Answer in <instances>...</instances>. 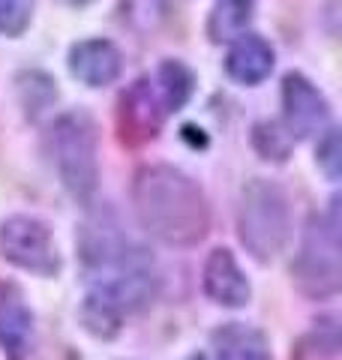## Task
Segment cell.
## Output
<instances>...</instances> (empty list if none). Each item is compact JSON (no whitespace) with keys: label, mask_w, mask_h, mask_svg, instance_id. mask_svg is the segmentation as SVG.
Instances as JSON below:
<instances>
[{"label":"cell","mask_w":342,"mask_h":360,"mask_svg":"<svg viewBox=\"0 0 342 360\" xmlns=\"http://www.w3.org/2000/svg\"><path fill=\"white\" fill-rule=\"evenodd\" d=\"M0 252L15 267L39 276H54L61 270L49 225L33 217H9L0 225Z\"/></svg>","instance_id":"5b68a950"},{"label":"cell","mask_w":342,"mask_h":360,"mask_svg":"<svg viewBox=\"0 0 342 360\" xmlns=\"http://www.w3.org/2000/svg\"><path fill=\"white\" fill-rule=\"evenodd\" d=\"M49 148L63 186L82 201L94 198L99 184V160H96V129L90 117L82 115V111L61 115L51 127Z\"/></svg>","instance_id":"3957f363"},{"label":"cell","mask_w":342,"mask_h":360,"mask_svg":"<svg viewBox=\"0 0 342 360\" xmlns=\"http://www.w3.org/2000/svg\"><path fill=\"white\" fill-rule=\"evenodd\" d=\"M204 291L220 307H232V309L246 307L249 283L228 250H213L208 255V262H204Z\"/></svg>","instance_id":"9c48e42d"},{"label":"cell","mask_w":342,"mask_h":360,"mask_svg":"<svg viewBox=\"0 0 342 360\" xmlns=\"http://www.w3.org/2000/svg\"><path fill=\"white\" fill-rule=\"evenodd\" d=\"M318 165L324 168V174L330 180H339V172H342V144H339V132L330 129L322 144H318Z\"/></svg>","instance_id":"d6986e66"},{"label":"cell","mask_w":342,"mask_h":360,"mask_svg":"<svg viewBox=\"0 0 342 360\" xmlns=\"http://www.w3.org/2000/svg\"><path fill=\"white\" fill-rule=\"evenodd\" d=\"M33 15V0H0V33L18 37L25 33Z\"/></svg>","instance_id":"ac0fdd59"},{"label":"cell","mask_w":342,"mask_h":360,"mask_svg":"<svg viewBox=\"0 0 342 360\" xmlns=\"http://www.w3.org/2000/svg\"><path fill=\"white\" fill-rule=\"evenodd\" d=\"M291 135L289 129H282L279 123H258L255 132H253V144L255 150L265 156V160H273V162H282L285 156L291 150Z\"/></svg>","instance_id":"2e32d148"},{"label":"cell","mask_w":342,"mask_h":360,"mask_svg":"<svg viewBox=\"0 0 342 360\" xmlns=\"http://www.w3.org/2000/svg\"><path fill=\"white\" fill-rule=\"evenodd\" d=\"M294 279L298 288L310 297H334L342 285V264H339V198L324 217H312L303 231L300 252L294 258Z\"/></svg>","instance_id":"277c9868"},{"label":"cell","mask_w":342,"mask_h":360,"mask_svg":"<svg viewBox=\"0 0 342 360\" xmlns=\"http://www.w3.org/2000/svg\"><path fill=\"white\" fill-rule=\"evenodd\" d=\"M33 340V319L21 297L0 288V348L9 360H25Z\"/></svg>","instance_id":"30bf717a"},{"label":"cell","mask_w":342,"mask_h":360,"mask_svg":"<svg viewBox=\"0 0 342 360\" xmlns=\"http://www.w3.org/2000/svg\"><path fill=\"white\" fill-rule=\"evenodd\" d=\"M165 108L159 103V94L151 87L147 78H139L127 94L120 99V129H123V139L139 144L153 139L159 123H163Z\"/></svg>","instance_id":"52a82bcc"},{"label":"cell","mask_w":342,"mask_h":360,"mask_svg":"<svg viewBox=\"0 0 342 360\" xmlns=\"http://www.w3.org/2000/svg\"><path fill=\"white\" fill-rule=\"evenodd\" d=\"M186 360H208V357H204V354H189Z\"/></svg>","instance_id":"ffe728a7"},{"label":"cell","mask_w":342,"mask_h":360,"mask_svg":"<svg viewBox=\"0 0 342 360\" xmlns=\"http://www.w3.org/2000/svg\"><path fill=\"white\" fill-rule=\"evenodd\" d=\"M123 315H127V312L120 309L118 297H114L106 285L94 288L84 297V303H82V321H84V328L94 333V336H99V340H111V336L120 330Z\"/></svg>","instance_id":"4fadbf2b"},{"label":"cell","mask_w":342,"mask_h":360,"mask_svg":"<svg viewBox=\"0 0 342 360\" xmlns=\"http://www.w3.org/2000/svg\"><path fill=\"white\" fill-rule=\"evenodd\" d=\"M132 205L141 229L168 246H192L210 229V207L198 184L171 165L135 174Z\"/></svg>","instance_id":"6da1fadb"},{"label":"cell","mask_w":342,"mask_h":360,"mask_svg":"<svg viewBox=\"0 0 342 360\" xmlns=\"http://www.w3.org/2000/svg\"><path fill=\"white\" fill-rule=\"evenodd\" d=\"M255 0H216L213 13L208 18V37L213 42H232L243 37L253 21Z\"/></svg>","instance_id":"5bb4252c"},{"label":"cell","mask_w":342,"mask_h":360,"mask_svg":"<svg viewBox=\"0 0 342 360\" xmlns=\"http://www.w3.org/2000/svg\"><path fill=\"white\" fill-rule=\"evenodd\" d=\"M213 348L220 360H270L265 336L241 321H228L220 330H213Z\"/></svg>","instance_id":"7c38bea8"},{"label":"cell","mask_w":342,"mask_h":360,"mask_svg":"<svg viewBox=\"0 0 342 360\" xmlns=\"http://www.w3.org/2000/svg\"><path fill=\"white\" fill-rule=\"evenodd\" d=\"M291 231V210L289 195L273 180L255 177L243 186L241 207H237V234L246 252L258 262H270L282 252Z\"/></svg>","instance_id":"7a4b0ae2"},{"label":"cell","mask_w":342,"mask_h":360,"mask_svg":"<svg viewBox=\"0 0 342 360\" xmlns=\"http://www.w3.org/2000/svg\"><path fill=\"white\" fill-rule=\"evenodd\" d=\"M225 70L234 82L241 84H258L265 82L273 70V49L267 39L255 37V33H243L237 37L232 51L225 58Z\"/></svg>","instance_id":"8fae6325"},{"label":"cell","mask_w":342,"mask_h":360,"mask_svg":"<svg viewBox=\"0 0 342 360\" xmlns=\"http://www.w3.org/2000/svg\"><path fill=\"white\" fill-rule=\"evenodd\" d=\"M123 18L139 30H153L165 18V0H123Z\"/></svg>","instance_id":"e0dca14e"},{"label":"cell","mask_w":342,"mask_h":360,"mask_svg":"<svg viewBox=\"0 0 342 360\" xmlns=\"http://www.w3.org/2000/svg\"><path fill=\"white\" fill-rule=\"evenodd\" d=\"M70 72L87 87H106L120 75V51L108 39L75 42L70 51Z\"/></svg>","instance_id":"ba28073f"},{"label":"cell","mask_w":342,"mask_h":360,"mask_svg":"<svg viewBox=\"0 0 342 360\" xmlns=\"http://www.w3.org/2000/svg\"><path fill=\"white\" fill-rule=\"evenodd\" d=\"M192 84L196 78L186 70L180 60H165L159 66V75H156V94H159V103H163L165 111H177L189 103L192 96Z\"/></svg>","instance_id":"9a60e30c"},{"label":"cell","mask_w":342,"mask_h":360,"mask_svg":"<svg viewBox=\"0 0 342 360\" xmlns=\"http://www.w3.org/2000/svg\"><path fill=\"white\" fill-rule=\"evenodd\" d=\"M282 115L291 139H310L327 127L330 108L310 78L291 72L282 82Z\"/></svg>","instance_id":"8992f818"}]
</instances>
